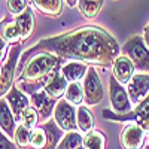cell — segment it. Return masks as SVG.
Instances as JSON below:
<instances>
[{
    "label": "cell",
    "mask_w": 149,
    "mask_h": 149,
    "mask_svg": "<svg viewBox=\"0 0 149 149\" xmlns=\"http://www.w3.org/2000/svg\"><path fill=\"white\" fill-rule=\"evenodd\" d=\"M37 51H49L63 60L81 61L85 64L107 69L119 55V45L115 37L104 29L85 26L39 40L24 52L21 63Z\"/></svg>",
    "instance_id": "1"
},
{
    "label": "cell",
    "mask_w": 149,
    "mask_h": 149,
    "mask_svg": "<svg viewBox=\"0 0 149 149\" xmlns=\"http://www.w3.org/2000/svg\"><path fill=\"white\" fill-rule=\"evenodd\" d=\"M61 63L63 58L49 51H37L31 54L26 61L19 63L15 76L17 86L27 94L43 90L45 85L61 70Z\"/></svg>",
    "instance_id": "2"
},
{
    "label": "cell",
    "mask_w": 149,
    "mask_h": 149,
    "mask_svg": "<svg viewBox=\"0 0 149 149\" xmlns=\"http://www.w3.org/2000/svg\"><path fill=\"white\" fill-rule=\"evenodd\" d=\"M122 54L127 55L139 72H149V48L142 36H133L122 45Z\"/></svg>",
    "instance_id": "3"
},
{
    "label": "cell",
    "mask_w": 149,
    "mask_h": 149,
    "mask_svg": "<svg viewBox=\"0 0 149 149\" xmlns=\"http://www.w3.org/2000/svg\"><path fill=\"white\" fill-rule=\"evenodd\" d=\"M103 118L104 119H110V121H118V122H136L146 131L149 133V94L143 98V100L136 104V107L128 112V113H115V112H110V110H103Z\"/></svg>",
    "instance_id": "4"
},
{
    "label": "cell",
    "mask_w": 149,
    "mask_h": 149,
    "mask_svg": "<svg viewBox=\"0 0 149 149\" xmlns=\"http://www.w3.org/2000/svg\"><path fill=\"white\" fill-rule=\"evenodd\" d=\"M19 54H21V43H15L12 45L9 49V55L5 60V63L2 66V74H0V94L6 95L8 91L12 88V84H14V76H17V63L19 60Z\"/></svg>",
    "instance_id": "5"
},
{
    "label": "cell",
    "mask_w": 149,
    "mask_h": 149,
    "mask_svg": "<svg viewBox=\"0 0 149 149\" xmlns=\"http://www.w3.org/2000/svg\"><path fill=\"white\" fill-rule=\"evenodd\" d=\"M109 97H110L112 109H113L115 113L124 115V113H128V112L133 110L131 109L133 102L128 95L127 88L116 81V78L113 74H112L110 79H109Z\"/></svg>",
    "instance_id": "6"
},
{
    "label": "cell",
    "mask_w": 149,
    "mask_h": 149,
    "mask_svg": "<svg viewBox=\"0 0 149 149\" xmlns=\"http://www.w3.org/2000/svg\"><path fill=\"white\" fill-rule=\"evenodd\" d=\"M54 119L64 131H73L78 128V109L66 98H60L54 109Z\"/></svg>",
    "instance_id": "7"
},
{
    "label": "cell",
    "mask_w": 149,
    "mask_h": 149,
    "mask_svg": "<svg viewBox=\"0 0 149 149\" xmlns=\"http://www.w3.org/2000/svg\"><path fill=\"white\" fill-rule=\"evenodd\" d=\"M84 93H85L86 106H95L103 100V95H104L103 84L94 67H90L86 76L84 78Z\"/></svg>",
    "instance_id": "8"
},
{
    "label": "cell",
    "mask_w": 149,
    "mask_h": 149,
    "mask_svg": "<svg viewBox=\"0 0 149 149\" xmlns=\"http://www.w3.org/2000/svg\"><path fill=\"white\" fill-rule=\"evenodd\" d=\"M146 131L136 122H130L122 128L119 142L122 149H142L145 146Z\"/></svg>",
    "instance_id": "9"
},
{
    "label": "cell",
    "mask_w": 149,
    "mask_h": 149,
    "mask_svg": "<svg viewBox=\"0 0 149 149\" xmlns=\"http://www.w3.org/2000/svg\"><path fill=\"white\" fill-rule=\"evenodd\" d=\"M127 91L134 104H139L149 94V74L145 72L134 73L130 82L127 84Z\"/></svg>",
    "instance_id": "10"
},
{
    "label": "cell",
    "mask_w": 149,
    "mask_h": 149,
    "mask_svg": "<svg viewBox=\"0 0 149 149\" xmlns=\"http://www.w3.org/2000/svg\"><path fill=\"white\" fill-rule=\"evenodd\" d=\"M30 100H31V106L39 112L40 122L48 121L49 118H51V115H54V109H55V104L58 102V100H55V98L49 97L45 90L33 93Z\"/></svg>",
    "instance_id": "11"
},
{
    "label": "cell",
    "mask_w": 149,
    "mask_h": 149,
    "mask_svg": "<svg viewBox=\"0 0 149 149\" xmlns=\"http://www.w3.org/2000/svg\"><path fill=\"white\" fill-rule=\"evenodd\" d=\"M6 98V102L9 103L12 112L17 118V121H21V116H22V112L26 110L30 104H31V100L24 94L22 90H19L18 86H12V88L8 91L6 95H3Z\"/></svg>",
    "instance_id": "12"
},
{
    "label": "cell",
    "mask_w": 149,
    "mask_h": 149,
    "mask_svg": "<svg viewBox=\"0 0 149 149\" xmlns=\"http://www.w3.org/2000/svg\"><path fill=\"white\" fill-rule=\"evenodd\" d=\"M134 64L127 55H118L112 64V74L116 78V81L122 85H127L134 74Z\"/></svg>",
    "instance_id": "13"
},
{
    "label": "cell",
    "mask_w": 149,
    "mask_h": 149,
    "mask_svg": "<svg viewBox=\"0 0 149 149\" xmlns=\"http://www.w3.org/2000/svg\"><path fill=\"white\" fill-rule=\"evenodd\" d=\"M17 118L12 112L9 103L6 102V98L2 97L0 102V127H2V133H5L8 137L14 139L15 137V131H17Z\"/></svg>",
    "instance_id": "14"
},
{
    "label": "cell",
    "mask_w": 149,
    "mask_h": 149,
    "mask_svg": "<svg viewBox=\"0 0 149 149\" xmlns=\"http://www.w3.org/2000/svg\"><path fill=\"white\" fill-rule=\"evenodd\" d=\"M15 22H17V27L19 30L21 34V42H26L27 39H30L33 30H34V14H33V9L27 6V9L22 12V14L15 17Z\"/></svg>",
    "instance_id": "15"
},
{
    "label": "cell",
    "mask_w": 149,
    "mask_h": 149,
    "mask_svg": "<svg viewBox=\"0 0 149 149\" xmlns=\"http://www.w3.org/2000/svg\"><path fill=\"white\" fill-rule=\"evenodd\" d=\"M30 3L45 17L57 18L63 12V0H30Z\"/></svg>",
    "instance_id": "16"
},
{
    "label": "cell",
    "mask_w": 149,
    "mask_h": 149,
    "mask_svg": "<svg viewBox=\"0 0 149 149\" xmlns=\"http://www.w3.org/2000/svg\"><path fill=\"white\" fill-rule=\"evenodd\" d=\"M67 86H69V81L63 76V73L60 70L55 76L45 85L43 90L46 91V94L49 97L55 98V100H60V98H63V95L66 94Z\"/></svg>",
    "instance_id": "17"
},
{
    "label": "cell",
    "mask_w": 149,
    "mask_h": 149,
    "mask_svg": "<svg viewBox=\"0 0 149 149\" xmlns=\"http://www.w3.org/2000/svg\"><path fill=\"white\" fill-rule=\"evenodd\" d=\"M88 69L90 67H86V64L81 61H69L61 67V73L69 82H79L86 76Z\"/></svg>",
    "instance_id": "18"
},
{
    "label": "cell",
    "mask_w": 149,
    "mask_h": 149,
    "mask_svg": "<svg viewBox=\"0 0 149 149\" xmlns=\"http://www.w3.org/2000/svg\"><path fill=\"white\" fill-rule=\"evenodd\" d=\"M79 12L88 19H94L98 17L103 8V0H79L78 2Z\"/></svg>",
    "instance_id": "19"
},
{
    "label": "cell",
    "mask_w": 149,
    "mask_h": 149,
    "mask_svg": "<svg viewBox=\"0 0 149 149\" xmlns=\"http://www.w3.org/2000/svg\"><path fill=\"white\" fill-rule=\"evenodd\" d=\"M78 128L82 131V133H91L94 130V118H93V113L91 110L84 106V104H79L78 106Z\"/></svg>",
    "instance_id": "20"
},
{
    "label": "cell",
    "mask_w": 149,
    "mask_h": 149,
    "mask_svg": "<svg viewBox=\"0 0 149 149\" xmlns=\"http://www.w3.org/2000/svg\"><path fill=\"white\" fill-rule=\"evenodd\" d=\"M57 149H84V137L78 131H66Z\"/></svg>",
    "instance_id": "21"
},
{
    "label": "cell",
    "mask_w": 149,
    "mask_h": 149,
    "mask_svg": "<svg viewBox=\"0 0 149 149\" xmlns=\"http://www.w3.org/2000/svg\"><path fill=\"white\" fill-rule=\"evenodd\" d=\"M64 98L70 102L74 106H79L85 102V93H84V85L79 82H69L67 91L64 94Z\"/></svg>",
    "instance_id": "22"
},
{
    "label": "cell",
    "mask_w": 149,
    "mask_h": 149,
    "mask_svg": "<svg viewBox=\"0 0 149 149\" xmlns=\"http://www.w3.org/2000/svg\"><path fill=\"white\" fill-rule=\"evenodd\" d=\"M2 39H5L10 45H15V43L21 42V34H19V30L17 27L15 19L2 22Z\"/></svg>",
    "instance_id": "23"
},
{
    "label": "cell",
    "mask_w": 149,
    "mask_h": 149,
    "mask_svg": "<svg viewBox=\"0 0 149 149\" xmlns=\"http://www.w3.org/2000/svg\"><path fill=\"white\" fill-rule=\"evenodd\" d=\"M31 134L33 128H29L24 124H19L15 131V143L19 146V149H31Z\"/></svg>",
    "instance_id": "24"
},
{
    "label": "cell",
    "mask_w": 149,
    "mask_h": 149,
    "mask_svg": "<svg viewBox=\"0 0 149 149\" xmlns=\"http://www.w3.org/2000/svg\"><path fill=\"white\" fill-rule=\"evenodd\" d=\"M106 146V136L102 131H91L86 133L84 137V148L85 149H104Z\"/></svg>",
    "instance_id": "25"
},
{
    "label": "cell",
    "mask_w": 149,
    "mask_h": 149,
    "mask_svg": "<svg viewBox=\"0 0 149 149\" xmlns=\"http://www.w3.org/2000/svg\"><path fill=\"white\" fill-rule=\"evenodd\" d=\"M48 146V136L46 131L43 128V125H37L36 128H33V134H31V149H46Z\"/></svg>",
    "instance_id": "26"
},
{
    "label": "cell",
    "mask_w": 149,
    "mask_h": 149,
    "mask_svg": "<svg viewBox=\"0 0 149 149\" xmlns=\"http://www.w3.org/2000/svg\"><path fill=\"white\" fill-rule=\"evenodd\" d=\"M37 122H40L39 118V112H37L33 106H29L26 110L22 112V116H21V124L27 125L29 128H36L37 127Z\"/></svg>",
    "instance_id": "27"
},
{
    "label": "cell",
    "mask_w": 149,
    "mask_h": 149,
    "mask_svg": "<svg viewBox=\"0 0 149 149\" xmlns=\"http://www.w3.org/2000/svg\"><path fill=\"white\" fill-rule=\"evenodd\" d=\"M6 6L10 14L17 17L27 9V0H6Z\"/></svg>",
    "instance_id": "28"
},
{
    "label": "cell",
    "mask_w": 149,
    "mask_h": 149,
    "mask_svg": "<svg viewBox=\"0 0 149 149\" xmlns=\"http://www.w3.org/2000/svg\"><path fill=\"white\" fill-rule=\"evenodd\" d=\"M0 149H19V146L12 142V139L8 137L5 133H2L0 134Z\"/></svg>",
    "instance_id": "29"
},
{
    "label": "cell",
    "mask_w": 149,
    "mask_h": 149,
    "mask_svg": "<svg viewBox=\"0 0 149 149\" xmlns=\"http://www.w3.org/2000/svg\"><path fill=\"white\" fill-rule=\"evenodd\" d=\"M143 39H145V42H146V45H148V48H149V24L145 27V30H143Z\"/></svg>",
    "instance_id": "30"
},
{
    "label": "cell",
    "mask_w": 149,
    "mask_h": 149,
    "mask_svg": "<svg viewBox=\"0 0 149 149\" xmlns=\"http://www.w3.org/2000/svg\"><path fill=\"white\" fill-rule=\"evenodd\" d=\"M78 2H79V0H66V3H67L69 8H74L78 5Z\"/></svg>",
    "instance_id": "31"
},
{
    "label": "cell",
    "mask_w": 149,
    "mask_h": 149,
    "mask_svg": "<svg viewBox=\"0 0 149 149\" xmlns=\"http://www.w3.org/2000/svg\"><path fill=\"white\" fill-rule=\"evenodd\" d=\"M143 149H149V145H146V146H143Z\"/></svg>",
    "instance_id": "32"
},
{
    "label": "cell",
    "mask_w": 149,
    "mask_h": 149,
    "mask_svg": "<svg viewBox=\"0 0 149 149\" xmlns=\"http://www.w3.org/2000/svg\"><path fill=\"white\" fill-rule=\"evenodd\" d=\"M84 149H85V148H84Z\"/></svg>",
    "instance_id": "33"
}]
</instances>
